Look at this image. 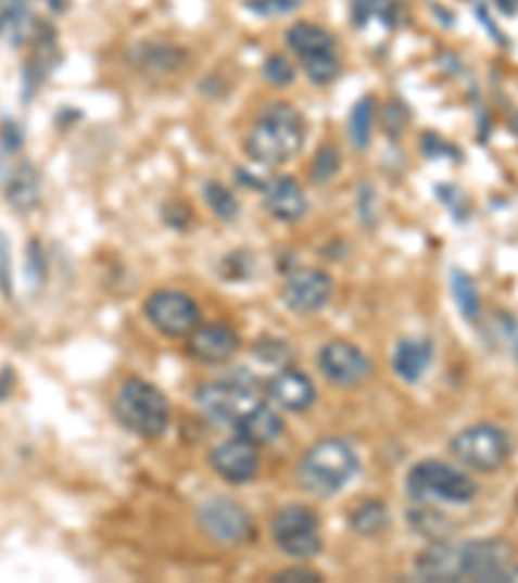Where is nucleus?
I'll list each match as a JSON object with an SVG mask.
<instances>
[{
    "instance_id": "nucleus-12",
    "label": "nucleus",
    "mask_w": 518,
    "mask_h": 583,
    "mask_svg": "<svg viewBox=\"0 0 518 583\" xmlns=\"http://www.w3.org/2000/svg\"><path fill=\"white\" fill-rule=\"evenodd\" d=\"M198 519L213 540L226 542V545H237L252 534V519L231 498H211L200 508Z\"/></svg>"
},
{
    "instance_id": "nucleus-23",
    "label": "nucleus",
    "mask_w": 518,
    "mask_h": 583,
    "mask_svg": "<svg viewBox=\"0 0 518 583\" xmlns=\"http://www.w3.org/2000/svg\"><path fill=\"white\" fill-rule=\"evenodd\" d=\"M451 286H454V299H456V304H459L464 319H469V321L480 319L482 306H480V293H477L475 280L469 278L467 273L454 270V275H451Z\"/></svg>"
},
{
    "instance_id": "nucleus-25",
    "label": "nucleus",
    "mask_w": 518,
    "mask_h": 583,
    "mask_svg": "<svg viewBox=\"0 0 518 583\" xmlns=\"http://www.w3.org/2000/svg\"><path fill=\"white\" fill-rule=\"evenodd\" d=\"M205 200H207V205H211V211L218 218L233 220V218L239 216L237 198H233V192L228 190V187H224V185H218V182L207 185L205 187Z\"/></svg>"
},
{
    "instance_id": "nucleus-22",
    "label": "nucleus",
    "mask_w": 518,
    "mask_h": 583,
    "mask_svg": "<svg viewBox=\"0 0 518 583\" xmlns=\"http://www.w3.org/2000/svg\"><path fill=\"white\" fill-rule=\"evenodd\" d=\"M350 524L363 537H374V534H379L389 527V508L381 500H368V504L355 508Z\"/></svg>"
},
{
    "instance_id": "nucleus-7",
    "label": "nucleus",
    "mask_w": 518,
    "mask_h": 583,
    "mask_svg": "<svg viewBox=\"0 0 518 583\" xmlns=\"http://www.w3.org/2000/svg\"><path fill=\"white\" fill-rule=\"evenodd\" d=\"M198 407L215 426H233L257 405L260 397L252 386L241 381H211L198 389Z\"/></svg>"
},
{
    "instance_id": "nucleus-18",
    "label": "nucleus",
    "mask_w": 518,
    "mask_h": 583,
    "mask_svg": "<svg viewBox=\"0 0 518 583\" xmlns=\"http://www.w3.org/2000/svg\"><path fill=\"white\" fill-rule=\"evenodd\" d=\"M237 431L241 439L252 441L254 446H267L275 444V441L286 433V420L280 418V413L275 410V407L257 402V405L239 420Z\"/></svg>"
},
{
    "instance_id": "nucleus-6",
    "label": "nucleus",
    "mask_w": 518,
    "mask_h": 583,
    "mask_svg": "<svg viewBox=\"0 0 518 583\" xmlns=\"http://www.w3.org/2000/svg\"><path fill=\"white\" fill-rule=\"evenodd\" d=\"M286 42L304 63L306 76L314 84H329L340 76V55L338 42L327 29L316 24H295L288 29Z\"/></svg>"
},
{
    "instance_id": "nucleus-33",
    "label": "nucleus",
    "mask_w": 518,
    "mask_h": 583,
    "mask_svg": "<svg viewBox=\"0 0 518 583\" xmlns=\"http://www.w3.org/2000/svg\"><path fill=\"white\" fill-rule=\"evenodd\" d=\"M275 581H321L319 573L304 571V568H291V571H282L275 575Z\"/></svg>"
},
{
    "instance_id": "nucleus-13",
    "label": "nucleus",
    "mask_w": 518,
    "mask_h": 583,
    "mask_svg": "<svg viewBox=\"0 0 518 583\" xmlns=\"http://www.w3.org/2000/svg\"><path fill=\"white\" fill-rule=\"evenodd\" d=\"M211 467L218 472L220 480L231 485H247L257 478L260 472V454L257 446L247 439H231L226 444L215 446L211 452Z\"/></svg>"
},
{
    "instance_id": "nucleus-21",
    "label": "nucleus",
    "mask_w": 518,
    "mask_h": 583,
    "mask_svg": "<svg viewBox=\"0 0 518 583\" xmlns=\"http://www.w3.org/2000/svg\"><path fill=\"white\" fill-rule=\"evenodd\" d=\"M430 358H433V347H430L428 340H402L394 353L396 377L407 381V384H415L428 371Z\"/></svg>"
},
{
    "instance_id": "nucleus-4",
    "label": "nucleus",
    "mask_w": 518,
    "mask_h": 583,
    "mask_svg": "<svg viewBox=\"0 0 518 583\" xmlns=\"http://www.w3.org/2000/svg\"><path fill=\"white\" fill-rule=\"evenodd\" d=\"M407 493L417 504L467 506L475 500L477 482L446 461L428 459L409 469Z\"/></svg>"
},
{
    "instance_id": "nucleus-29",
    "label": "nucleus",
    "mask_w": 518,
    "mask_h": 583,
    "mask_svg": "<svg viewBox=\"0 0 518 583\" xmlns=\"http://www.w3.org/2000/svg\"><path fill=\"white\" fill-rule=\"evenodd\" d=\"M254 355L262 360H267V364H275V366H282L286 364L291 355H288V347L278 343V340H265V343L254 345Z\"/></svg>"
},
{
    "instance_id": "nucleus-9",
    "label": "nucleus",
    "mask_w": 518,
    "mask_h": 583,
    "mask_svg": "<svg viewBox=\"0 0 518 583\" xmlns=\"http://www.w3.org/2000/svg\"><path fill=\"white\" fill-rule=\"evenodd\" d=\"M146 317L166 338H187L198 327L200 306L181 291H159L146 301Z\"/></svg>"
},
{
    "instance_id": "nucleus-30",
    "label": "nucleus",
    "mask_w": 518,
    "mask_h": 583,
    "mask_svg": "<svg viewBox=\"0 0 518 583\" xmlns=\"http://www.w3.org/2000/svg\"><path fill=\"white\" fill-rule=\"evenodd\" d=\"M0 291H3V296H11V293H13V286H11L9 241H5L3 233H0Z\"/></svg>"
},
{
    "instance_id": "nucleus-19",
    "label": "nucleus",
    "mask_w": 518,
    "mask_h": 583,
    "mask_svg": "<svg viewBox=\"0 0 518 583\" xmlns=\"http://www.w3.org/2000/svg\"><path fill=\"white\" fill-rule=\"evenodd\" d=\"M58 60V45H55V31L52 26L42 24V29L35 37V52H31L29 63L24 71V97L29 99L39 86L45 84V78L50 76V71L55 68Z\"/></svg>"
},
{
    "instance_id": "nucleus-5",
    "label": "nucleus",
    "mask_w": 518,
    "mask_h": 583,
    "mask_svg": "<svg viewBox=\"0 0 518 583\" xmlns=\"http://www.w3.org/2000/svg\"><path fill=\"white\" fill-rule=\"evenodd\" d=\"M508 433L493 423H477L464 428L451 441V454L477 472H495L510 459Z\"/></svg>"
},
{
    "instance_id": "nucleus-14",
    "label": "nucleus",
    "mask_w": 518,
    "mask_h": 583,
    "mask_svg": "<svg viewBox=\"0 0 518 583\" xmlns=\"http://www.w3.org/2000/svg\"><path fill=\"white\" fill-rule=\"evenodd\" d=\"M267 397H270L273 405H278L280 410L304 413L314 405L316 386L304 371L280 368V371L267 381Z\"/></svg>"
},
{
    "instance_id": "nucleus-2",
    "label": "nucleus",
    "mask_w": 518,
    "mask_h": 583,
    "mask_svg": "<svg viewBox=\"0 0 518 583\" xmlns=\"http://www.w3.org/2000/svg\"><path fill=\"white\" fill-rule=\"evenodd\" d=\"M358 472V454L342 439H325L301 457L295 469L299 487L314 498H332Z\"/></svg>"
},
{
    "instance_id": "nucleus-20",
    "label": "nucleus",
    "mask_w": 518,
    "mask_h": 583,
    "mask_svg": "<svg viewBox=\"0 0 518 583\" xmlns=\"http://www.w3.org/2000/svg\"><path fill=\"white\" fill-rule=\"evenodd\" d=\"M3 192L5 200H9L18 213L35 211L39 205V174L35 169V164L22 161V164L11 166L9 174H5Z\"/></svg>"
},
{
    "instance_id": "nucleus-10",
    "label": "nucleus",
    "mask_w": 518,
    "mask_h": 583,
    "mask_svg": "<svg viewBox=\"0 0 518 583\" xmlns=\"http://www.w3.org/2000/svg\"><path fill=\"white\" fill-rule=\"evenodd\" d=\"M319 364L321 373L327 381H332L334 386H358L361 381L371 377L374 364L358 345L348 343V340H332L319 351Z\"/></svg>"
},
{
    "instance_id": "nucleus-17",
    "label": "nucleus",
    "mask_w": 518,
    "mask_h": 583,
    "mask_svg": "<svg viewBox=\"0 0 518 583\" xmlns=\"http://www.w3.org/2000/svg\"><path fill=\"white\" fill-rule=\"evenodd\" d=\"M265 205L278 220H299L306 216V194L293 177H275L265 187Z\"/></svg>"
},
{
    "instance_id": "nucleus-26",
    "label": "nucleus",
    "mask_w": 518,
    "mask_h": 583,
    "mask_svg": "<svg viewBox=\"0 0 518 583\" xmlns=\"http://www.w3.org/2000/svg\"><path fill=\"white\" fill-rule=\"evenodd\" d=\"M340 164H342L340 151L334 149V145H325V149L316 153V159H314V169H312L314 182H329V179L340 172Z\"/></svg>"
},
{
    "instance_id": "nucleus-28",
    "label": "nucleus",
    "mask_w": 518,
    "mask_h": 583,
    "mask_svg": "<svg viewBox=\"0 0 518 583\" xmlns=\"http://www.w3.org/2000/svg\"><path fill=\"white\" fill-rule=\"evenodd\" d=\"M304 0H249V11L260 13V16H286L299 9Z\"/></svg>"
},
{
    "instance_id": "nucleus-15",
    "label": "nucleus",
    "mask_w": 518,
    "mask_h": 583,
    "mask_svg": "<svg viewBox=\"0 0 518 583\" xmlns=\"http://www.w3.org/2000/svg\"><path fill=\"white\" fill-rule=\"evenodd\" d=\"M190 353L198 360H205V364H224V360L233 358L239 351V334L231 330L228 325H203L194 327L190 332Z\"/></svg>"
},
{
    "instance_id": "nucleus-32",
    "label": "nucleus",
    "mask_w": 518,
    "mask_h": 583,
    "mask_svg": "<svg viewBox=\"0 0 518 583\" xmlns=\"http://www.w3.org/2000/svg\"><path fill=\"white\" fill-rule=\"evenodd\" d=\"M0 143H3L5 153H16L18 145H22V130H18L16 123H5L3 130H0Z\"/></svg>"
},
{
    "instance_id": "nucleus-3",
    "label": "nucleus",
    "mask_w": 518,
    "mask_h": 583,
    "mask_svg": "<svg viewBox=\"0 0 518 583\" xmlns=\"http://www.w3.org/2000/svg\"><path fill=\"white\" fill-rule=\"evenodd\" d=\"M114 413L127 431L143 435V439H159L166 433L172 420L169 400L164 397L159 386L143 379H127L119 386L114 400Z\"/></svg>"
},
{
    "instance_id": "nucleus-27",
    "label": "nucleus",
    "mask_w": 518,
    "mask_h": 583,
    "mask_svg": "<svg viewBox=\"0 0 518 583\" xmlns=\"http://www.w3.org/2000/svg\"><path fill=\"white\" fill-rule=\"evenodd\" d=\"M265 78L270 80L273 86H291L293 78H295V71H293V65L288 63L286 58L273 55L265 63Z\"/></svg>"
},
{
    "instance_id": "nucleus-31",
    "label": "nucleus",
    "mask_w": 518,
    "mask_h": 583,
    "mask_svg": "<svg viewBox=\"0 0 518 583\" xmlns=\"http://www.w3.org/2000/svg\"><path fill=\"white\" fill-rule=\"evenodd\" d=\"M45 254H42V246H39V241H29V280L37 278L42 280L45 278Z\"/></svg>"
},
{
    "instance_id": "nucleus-8",
    "label": "nucleus",
    "mask_w": 518,
    "mask_h": 583,
    "mask_svg": "<svg viewBox=\"0 0 518 583\" xmlns=\"http://www.w3.org/2000/svg\"><path fill=\"white\" fill-rule=\"evenodd\" d=\"M273 540L286 555L312 558L321 549L319 519L306 506H286L273 519Z\"/></svg>"
},
{
    "instance_id": "nucleus-16",
    "label": "nucleus",
    "mask_w": 518,
    "mask_h": 583,
    "mask_svg": "<svg viewBox=\"0 0 518 583\" xmlns=\"http://www.w3.org/2000/svg\"><path fill=\"white\" fill-rule=\"evenodd\" d=\"M35 0H0V39L11 47L35 42L42 24L31 11Z\"/></svg>"
},
{
    "instance_id": "nucleus-1",
    "label": "nucleus",
    "mask_w": 518,
    "mask_h": 583,
    "mask_svg": "<svg viewBox=\"0 0 518 583\" xmlns=\"http://www.w3.org/2000/svg\"><path fill=\"white\" fill-rule=\"evenodd\" d=\"M306 138L304 117L286 102H273L262 112L244 140L247 156L257 164L278 166L301 151Z\"/></svg>"
},
{
    "instance_id": "nucleus-11",
    "label": "nucleus",
    "mask_w": 518,
    "mask_h": 583,
    "mask_svg": "<svg viewBox=\"0 0 518 583\" xmlns=\"http://www.w3.org/2000/svg\"><path fill=\"white\" fill-rule=\"evenodd\" d=\"M329 299H332V278L325 270H316V267L291 273L286 286H282V301L295 314H314L325 309Z\"/></svg>"
},
{
    "instance_id": "nucleus-24",
    "label": "nucleus",
    "mask_w": 518,
    "mask_h": 583,
    "mask_svg": "<svg viewBox=\"0 0 518 583\" xmlns=\"http://www.w3.org/2000/svg\"><path fill=\"white\" fill-rule=\"evenodd\" d=\"M374 130V99L366 97L355 104L353 115H350V140L358 151H366L371 143Z\"/></svg>"
}]
</instances>
